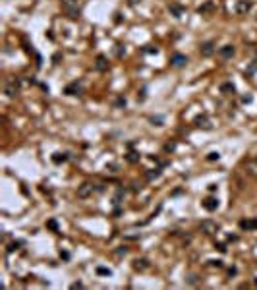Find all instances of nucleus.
Here are the masks:
<instances>
[{"label":"nucleus","instance_id":"12","mask_svg":"<svg viewBox=\"0 0 257 290\" xmlns=\"http://www.w3.org/2000/svg\"><path fill=\"white\" fill-rule=\"evenodd\" d=\"M213 10H215V2H213V0H207L205 4H201L199 8H197V14H201V16H205V14H211Z\"/></svg>","mask_w":257,"mask_h":290},{"label":"nucleus","instance_id":"20","mask_svg":"<svg viewBox=\"0 0 257 290\" xmlns=\"http://www.w3.org/2000/svg\"><path fill=\"white\" fill-rule=\"evenodd\" d=\"M114 106L116 108H124V106H126V97H118V99L114 101Z\"/></svg>","mask_w":257,"mask_h":290},{"label":"nucleus","instance_id":"3","mask_svg":"<svg viewBox=\"0 0 257 290\" xmlns=\"http://www.w3.org/2000/svg\"><path fill=\"white\" fill-rule=\"evenodd\" d=\"M4 91H6V95H8V97H16L18 93H19V81H18V79H8Z\"/></svg>","mask_w":257,"mask_h":290},{"label":"nucleus","instance_id":"4","mask_svg":"<svg viewBox=\"0 0 257 290\" xmlns=\"http://www.w3.org/2000/svg\"><path fill=\"white\" fill-rule=\"evenodd\" d=\"M215 50H217V47H215V41H205V43H201V47H199V52H201V56H213L215 54Z\"/></svg>","mask_w":257,"mask_h":290},{"label":"nucleus","instance_id":"9","mask_svg":"<svg viewBox=\"0 0 257 290\" xmlns=\"http://www.w3.org/2000/svg\"><path fill=\"white\" fill-rule=\"evenodd\" d=\"M81 91H83V89H81V83H77V81L66 85V89H64L66 95H81Z\"/></svg>","mask_w":257,"mask_h":290},{"label":"nucleus","instance_id":"6","mask_svg":"<svg viewBox=\"0 0 257 290\" xmlns=\"http://www.w3.org/2000/svg\"><path fill=\"white\" fill-rule=\"evenodd\" d=\"M131 267H134L135 271H147L151 267V263H149V259H145V257H137V259H134V263H131Z\"/></svg>","mask_w":257,"mask_h":290},{"label":"nucleus","instance_id":"14","mask_svg":"<svg viewBox=\"0 0 257 290\" xmlns=\"http://www.w3.org/2000/svg\"><path fill=\"white\" fill-rule=\"evenodd\" d=\"M95 66H97L99 72H106V70H108V60H106V56L99 54V56H97V62H95Z\"/></svg>","mask_w":257,"mask_h":290},{"label":"nucleus","instance_id":"17","mask_svg":"<svg viewBox=\"0 0 257 290\" xmlns=\"http://www.w3.org/2000/svg\"><path fill=\"white\" fill-rule=\"evenodd\" d=\"M220 91L226 93V95H230V93H234L236 89H234V85H232V83H222V85H220Z\"/></svg>","mask_w":257,"mask_h":290},{"label":"nucleus","instance_id":"36","mask_svg":"<svg viewBox=\"0 0 257 290\" xmlns=\"http://www.w3.org/2000/svg\"><path fill=\"white\" fill-rule=\"evenodd\" d=\"M217 190V184H209V192H215Z\"/></svg>","mask_w":257,"mask_h":290},{"label":"nucleus","instance_id":"19","mask_svg":"<svg viewBox=\"0 0 257 290\" xmlns=\"http://www.w3.org/2000/svg\"><path fill=\"white\" fill-rule=\"evenodd\" d=\"M62 8H77V0H62Z\"/></svg>","mask_w":257,"mask_h":290},{"label":"nucleus","instance_id":"25","mask_svg":"<svg viewBox=\"0 0 257 290\" xmlns=\"http://www.w3.org/2000/svg\"><path fill=\"white\" fill-rule=\"evenodd\" d=\"M126 253H128V248H126V246H120V248L116 250V255H118V257H122V255H126Z\"/></svg>","mask_w":257,"mask_h":290},{"label":"nucleus","instance_id":"21","mask_svg":"<svg viewBox=\"0 0 257 290\" xmlns=\"http://www.w3.org/2000/svg\"><path fill=\"white\" fill-rule=\"evenodd\" d=\"M97 273L99 275H105V277H110V275H112V271H110L108 267H97Z\"/></svg>","mask_w":257,"mask_h":290},{"label":"nucleus","instance_id":"7","mask_svg":"<svg viewBox=\"0 0 257 290\" xmlns=\"http://www.w3.org/2000/svg\"><path fill=\"white\" fill-rule=\"evenodd\" d=\"M168 12H170V16H174V18H182L184 12H186V8H184L182 4H178V2H170L168 4Z\"/></svg>","mask_w":257,"mask_h":290},{"label":"nucleus","instance_id":"26","mask_svg":"<svg viewBox=\"0 0 257 290\" xmlns=\"http://www.w3.org/2000/svg\"><path fill=\"white\" fill-rule=\"evenodd\" d=\"M209 265H211V267H217V269H220V267H222V261H220V259H211V261H209Z\"/></svg>","mask_w":257,"mask_h":290},{"label":"nucleus","instance_id":"38","mask_svg":"<svg viewBox=\"0 0 257 290\" xmlns=\"http://www.w3.org/2000/svg\"><path fill=\"white\" fill-rule=\"evenodd\" d=\"M130 2H131V4H137V2H141V0H130Z\"/></svg>","mask_w":257,"mask_h":290},{"label":"nucleus","instance_id":"33","mask_svg":"<svg viewBox=\"0 0 257 290\" xmlns=\"http://www.w3.org/2000/svg\"><path fill=\"white\" fill-rule=\"evenodd\" d=\"M72 288H83V284H81V282H73Z\"/></svg>","mask_w":257,"mask_h":290},{"label":"nucleus","instance_id":"39","mask_svg":"<svg viewBox=\"0 0 257 290\" xmlns=\"http://www.w3.org/2000/svg\"><path fill=\"white\" fill-rule=\"evenodd\" d=\"M255 286H257V279H255Z\"/></svg>","mask_w":257,"mask_h":290},{"label":"nucleus","instance_id":"18","mask_svg":"<svg viewBox=\"0 0 257 290\" xmlns=\"http://www.w3.org/2000/svg\"><path fill=\"white\" fill-rule=\"evenodd\" d=\"M159 176H160V168H155V170H149V172L145 174V178H147V180H155V178H159Z\"/></svg>","mask_w":257,"mask_h":290},{"label":"nucleus","instance_id":"16","mask_svg":"<svg viewBox=\"0 0 257 290\" xmlns=\"http://www.w3.org/2000/svg\"><path fill=\"white\" fill-rule=\"evenodd\" d=\"M66 161H68V155L66 153H54L52 155V163L54 164H60V163H66Z\"/></svg>","mask_w":257,"mask_h":290},{"label":"nucleus","instance_id":"34","mask_svg":"<svg viewBox=\"0 0 257 290\" xmlns=\"http://www.w3.org/2000/svg\"><path fill=\"white\" fill-rule=\"evenodd\" d=\"M106 168H110V172H116V164H106Z\"/></svg>","mask_w":257,"mask_h":290},{"label":"nucleus","instance_id":"31","mask_svg":"<svg viewBox=\"0 0 257 290\" xmlns=\"http://www.w3.org/2000/svg\"><path fill=\"white\" fill-rule=\"evenodd\" d=\"M188 282H189V284H195V282H197V277H195V275H192V277L188 279Z\"/></svg>","mask_w":257,"mask_h":290},{"label":"nucleus","instance_id":"24","mask_svg":"<svg viewBox=\"0 0 257 290\" xmlns=\"http://www.w3.org/2000/svg\"><path fill=\"white\" fill-rule=\"evenodd\" d=\"M195 124H197V126H205V128H209V126H207V118H205V116H199V118L195 120Z\"/></svg>","mask_w":257,"mask_h":290},{"label":"nucleus","instance_id":"32","mask_svg":"<svg viewBox=\"0 0 257 290\" xmlns=\"http://www.w3.org/2000/svg\"><path fill=\"white\" fill-rule=\"evenodd\" d=\"M174 149V143H166L164 145V151H172Z\"/></svg>","mask_w":257,"mask_h":290},{"label":"nucleus","instance_id":"22","mask_svg":"<svg viewBox=\"0 0 257 290\" xmlns=\"http://www.w3.org/2000/svg\"><path fill=\"white\" fill-rule=\"evenodd\" d=\"M47 228H50L52 232H56V230H58V222H56L54 219H50V221L47 222Z\"/></svg>","mask_w":257,"mask_h":290},{"label":"nucleus","instance_id":"40","mask_svg":"<svg viewBox=\"0 0 257 290\" xmlns=\"http://www.w3.org/2000/svg\"><path fill=\"white\" fill-rule=\"evenodd\" d=\"M255 19H257V18H255Z\"/></svg>","mask_w":257,"mask_h":290},{"label":"nucleus","instance_id":"15","mask_svg":"<svg viewBox=\"0 0 257 290\" xmlns=\"http://www.w3.org/2000/svg\"><path fill=\"white\" fill-rule=\"evenodd\" d=\"M249 10H251V2H249V0H240L238 6H236V12L238 14H247Z\"/></svg>","mask_w":257,"mask_h":290},{"label":"nucleus","instance_id":"8","mask_svg":"<svg viewBox=\"0 0 257 290\" xmlns=\"http://www.w3.org/2000/svg\"><path fill=\"white\" fill-rule=\"evenodd\" d=\"M201 205H203L205 211L213 213V211H217V209H218V199H217V197H207V199H203Z\"/></svg>","mask_w":257,"mask_h":290},{"label":"nucleus","instance_id":"13","mask_svg":"<svg viewBox=\"0 0 257 290\" xmlns=\"http://www.w3.org/2000/svg\"><path fill=\"white\" fill-rule=\"evenodd\" d=\"M246 172L249 174V176L257 178V159H251V161L246 163Z\"/></svg>","mask_w":257,"mask_h":290},{"label":"nucleus","instance_id":"27","mask_svg":"<svg viewBox=\"0 0 257 290\" xmlns=\"http://www.w3.org/2000/svg\"><path fill=\"white\" fill-rule=\"evenodd\" d=\"M128 161H130V163H137V161H139V155H137V153H130V155H128Z\"/></svg>","mask_w":257,"mask_h":290},{"label":"nucleus","instance_id":"29","mask_svg":"<svg viewBox=\"0 0 257 290\" xmlns=\"http://www.w3.org/2000/svg\"><path fill=\"white\" fill-rule=\"evenodd\" d=\"M215 250H218L220 253H226V246L224 244H215Z\"/></svg>","mask_w":257,"mask_h":290},{"label":"nucleus","instance_id":"35","mask_svg":"<svg viewBox=\"0 0 257 290\" xmlns=\"http://www.w3.org/2000/svg\"><path fill=\"white\" fill-rule=\"evenodd\" d=\"M228 275H230V277H234V275H236V267H232V269H228Z\"/></svg>","mask_w":257,"mask_h":290},{"label":"nucleus","instance_id":"37","mask_svg":"<svg viewBox=\"0 0 257 290\" xmlns=\"http://www.w3.org/2000/svg\"><path fill=\"white\" fill-rule=\"evenodd\" d=\"M236 240H238V236H232V234L228 236V242H236Z\"/></svg>","mask_w":257,"mask_h":290},{"label":"nucleus","instance_id":"11","mask_svg":"<svg viewBox=\"0 0 257 290\" xmlns=\"http://www.w3.org/2000/svg\"><path fill=\"white\" fill-rule=\"evenodd\" d=\"M240 228L242 230H257V219H244V221H240Z\"/></svg>","mask_w":257,"mask_h":290},{"label":"nucleus","instance_id":"5","mask_svg":"<svg viewBox=\"0 0 257 290\" xmlns=\"http://www.w3.org/2000/svg\"><path fill=\"white\" fill-rule=\"evenodd\" d=\"M186 64H188L186 54H182V52H174V54L170 56V66H174V68H184Z\"/></svg>","mask_w":257,"mask_h":290},{"label":"nucleus","instance_id":"23","mask_svg":"<svg viewBox=\"0 0 257 290\" xmlns=\"http://www.w3.org/2000/svg\"><path fill=\"white\" fill-rule=\"evenodd\" d=\"M19 246H23V242H21V240H18V242H12V244L8 246V251H14V250H18Z\"/></svg>","mask_w":257,"mask_h":290},{"label":"nucleus","instance_id":"28","mask_svg":"<svg viewBox=\"0 0 257 290\" xmlns=\"http://www.w3.org/2000/svg\"><path fill=\"white\" fill-rule=\"evenodd\" d=\"M218 159H220L218 153H209V155H207V161H218Z\"/></svg>","mask_w":257,"mask_h":290},{"label":"nucleus","instance_id":"2","mask_svg":"<svg viewBox=\"0 0 257 290\" xmlns=\"http://www.w3.org/2000/svg\"><path fill=\"white\" fill-rule=\"evenodd\" d=\"M93 192H95V186L89 184V182H85V184H81V186L77 188V197L79 199H87V197H91V195H93Z\"/></svg>","mask_w":257,"mask_h":290},{"label":"nucleus","instance_id":"1","mask_svg":"<svg viewBox=\"0 0 257 290\" xmlns=\"http://www.w3.org/2000/svg\"><path fill=\"white\" fill-rule=\"evenodd\" d=\"M199 228L203 234H207V236H213V234H217V232L220 230V224L215 222V221H211V219H205L199 222Z\"/></svg>","mask_w":257,"mask_h":290},{"label":"nucleus","instance_id":"30","mask_svg":"<svg viewBox=\"0 0 257 290\" xmlns=\"http://www.w3.org/2000/svg\"><path fill=\"white\" fill-rule=\"evenodd\" d=\"M60 257L68 261V259H70V253H68V251H60Z\"/></svg>","mask_w":257,"mask_h":290},{"label":"nucleus","instance_id":"10","mask_svg":"<svg viewBox=\"0 0 257 290\" xmlns=\"http://www.w3.org/2000/svg\"><path fill=\"white\" fill-rule=\"evenodd\" d=\"M234 52H236L234 45H224V47H220V48H218V56H220V58H232Z\"/></svg>","mask_w":257,"mask_h":290}]
</instances>
